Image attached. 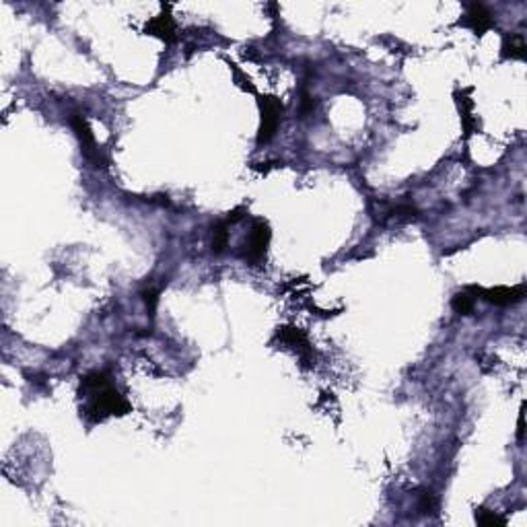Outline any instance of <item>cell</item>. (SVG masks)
I'll use <instances>...</instances> for the list:
<instances>
[{
    "label": "cell",
    "instance_id": "obj_1",
    "mask_svg": "<svg viewBox=\"0 0 527 527\" xmlns=\"http://www.w3.org/2000/svg\"><path fill=\"white\" fill-rule=\"evenodd\" d=\"M80 398L87 400L85 416L91 422H101L110 416H124L132 410L130 402L112 385L108 371H91L80 379Z\"/></svg>",
    "mask_w": 527,
    "mask_h": 527
},
{
    "label": "cell",
    "instance_id": "obj_2",
    "mask_svg": "<svg viewBox=\"0 0 527 527\" xmlns=\"http://www.w3.org/2000/svg\"><path fill=\"white\" fill-rule=\"evenodd\" d=\"M270 239H272V231H270V225L266 221H256L252 225V231H250V237L243 245V252H241V258L252 266H258L266 260V254H268V245H270Z\"/></svg>",
    "mask_w": 527,
    "mask_h": 527
},
{
    "label": "cell",
    "instance_id": "obj_3",
    "mask_svg": "<svg viewBox=\"0 0 527 527\" xmlns=\"http://www.w3.org/2000/svg\"><path fill=\"white\" fill-rule=\"evenodd\" d=\"M260 115H262V122H260V132H258V145H268L278 126H280V120H282V112H284V106L280 103L278 97H272V95H264L260 97Z\"/></svg>",
    "mask_w": 527,
    "mask_h": 527
},
{
    "label": "cell",
    "instance_id": "obj_4",
    "mask_svg": "<svg viewBox=\"0 0 527 527\" xmlns=\"http://www.w3.org/2000/svg\"><path fill=\"white\" fill-rule=\"evenodd\" d=\"M468 291L474 297H482L486 303L498 305V307H507V305H515L526 297V284L519 287H494V289H480V287H468Z\"/></svg>",
    "mask_w": 527,
    "mask_h": 527
},
{
    "label": "cell",
    "instance_id": "obj_5",
    "mask_svg": "<svg viewBox=\"0 0 527 527\" xmlns=\"http://www.w3.org/2000/svg\"><path fill=\"white\" fill-rule=\"evenodd\" d=\"M71 124H73V130L76 132L78 140H80V147H82V152L87 159H91L97 167H106V159L101 157V151L97 149V140L93 136V130L87 122V117L82 113H73L71 117Z\"/></svg>",
    "mask_w": 527,
    "mask_h": 527
},
{
    "label": "cell",
    "instance_id": "obj_6",
    "mask_svg": "<svg viewBox=\"0 0 527 527\" xmlns=\"http://www.w3.org/2000/svg\"><path fill=\"white\" fill-rule=\"evenodd\" d=\"M459 25L470 27L476 36H484L489 29H492L494 21H492V15L484 4L474 2V4L465 6V15H463V19H459Z\"/></svg>",
    "mask_w": 527,
    "mask_h": 527
},
{
    "label": "cell",
    "instance_id": "obj_7",
    "mask_svg": "<svg viewBox=\"0 0 527 527\" xmlns=\"http://www.w3.org/2000/svg\"><path fill=\"white\" fill-rule=\"evenodd\" d=\"M145 31H147L149 36L163 39L165 43H171V41H175V38H178V36H175V23H173V19H171L169 13H161L159 17L151 19V21L147 23Z\"/></svg>",
    "mask_w": 527,
    "mask_h": 527
},
{
    "label": "cell",
    "instance_id": "obj_8",
    "mask_svg": "<svg viewBox=\"0 0 527 527\" xmlns=\"http://www.w3.org/2000/svg\"><path fill=\"white\" fill-rule=\"evenodd\" d=\"M276 338L280 340L282 344H287V346L299 350L301 356L313 352V350H311V344L307 342V336L303 334L301 330H297V328H280L278 334H276Z\"/></svg>",
    "mask_w": 527,
    "mask_h": 527
},
{
    "label": "cell",
    "instance_id": "obj_9",
    "mask_svg": "<svg viewBox=\"0 0 527 527\" xmlns=\"http://www.w3.org/2000/svg\"><path fill=\"white\" fill-rule=\"evenodd\" d=\"M527 45L526 39L521 36H509L505 38L503 43V58H511V60H526Z\"/></svg>",
    "mask_w": 527,
    "mask_h": 527
},
{
    "label": "cell",
    "instance_id": "obj_10",
    "mask_svg": "<svg viewBox=\"0 0 527 527\" xmlns=\"http://www.w3.org/2000/svg\"><path fill=\"white\" fill-rule=\"evenodd\" d=\"M229 245V223L226 221H219L212 225V233H210V247L212 252L219 256L223 254Z\"/></svg>",
    "mask_w": 527,
    "mask_h": 527
},
{
    "label": "cell",
    "instance_id": "obj_11",
    "mask_svg": "<svg viewBox=\"0 0 527 527\" xmlns=\"http://www.w3.org/2000/svg\"><path fill=\"white\" fill-rule=\"evenodd\" d=\"M452 307L459 313V315H472V313H474V307H476V297L465 289V291H461V293H457V295L453 297Z\"/></svg>",
    "mask_w": 527,
    "mask_h": 527
},
{
    "label": "cell",
    "instance_id": "obj_12",
    "mask_svg": "<svg viewBox=\"0 0 527 527\" xmlns=\"http://www.w3.org/2000/svg\"><path fill=\"white\" fill-rule=\"evenodd\" d=\"M476 521H478V526H484V527L507 526L505 517L496 515L494 511H489V509H478V511H476Z\"/></svg>",
    "mask_w": 527,
    "mask_h": 527
},
{
    "label": "cell",
    "instance_id": "obj_13",
    "mask_svg": "<svg viewBox=\"0 0 527 527\" xmlns=\"http://www.w3.org/2000/svg\"><path fill=\"white\" fill-rule=\"evenodd\" d=\"M435 507H437L435 494L431 490H422V494L418 496V511L420 513H433Z\"/></svg>",
    "mask_w": 527,
    "mask_h": 527
},
{
    "label": "cell",
    "instance_id": "obj_14",
    "mask_svg": "<svg viewBox=\"0 0 527 527\" xmlns=\"http://www.w3.org/2000/svg\"><path fill=\"white\" fill-rule=\"evenodd\" d=\"M143 301L147 305V311H149V315H154V311H157V303H159V291L157 289H147V291H143Z\"/></svg>",
    "mask_w": 527,
    "mask_h": 527
},
{
    "label": "cell",
    "instance_id": "obj_15",
    "mask_svg": "<svg viewBox=\"0 0 527 527\" xmlns=\"http://www.w3.org/2000/svg\"><path fill=\"white\" fill-rule=\"evenodd\" d=\"M315 110V97H311L307 91H303L301 95V117H305L307 113H311Z\"/></svg>",
    "mask_w": 527,
    "mask_h": 527
}]
</instances>
